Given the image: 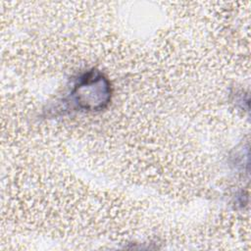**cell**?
<instances>
[{
    "label": "cell",
    "instance_id": "1",
    "mask_svg": "<svg viewBox=\"0 0 251 251\" xmlns=\"http://www.w3.org/2000/svg\"><path fill=\"white\" fill-rule=\"evenodd\" d=\"M72 98L74 103L85 111L103 109L111 99V87L108 79L99 72H88L75 83Z\"/></svg>",
    "mask_w": 251,
    "mask_h": 251
}]
</instances>
